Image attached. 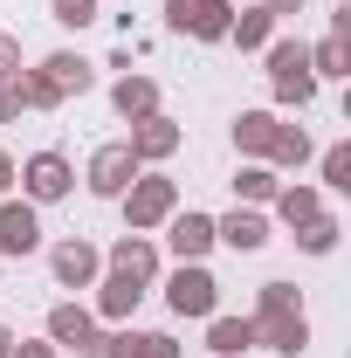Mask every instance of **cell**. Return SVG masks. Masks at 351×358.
Masks as SVG:
<instances>
[{"mask_svg": "<svg viewBox=\"0 0 351 358\" xmlns=\"http://www.w3.org/2000/svg\"><path fill=\"white\" fill-rule=\"evenodd\" d=\"M117 200H124V221H131L124 234H152V227H166V221L179 214V179H166V173H138Z\"/></svg>", "mask_w": 351, "mask_h": 358, "instance_id": "1", "label": "cell"}, {"mask_svg": "<svg viewBox=\"0 0 351 358\" xmlns=\"http://www.w3.org/2000/svg\"><path fill=\"white\" fill-rule=\"evenodd\" d=\"M262 55H268V90H275V103H296V110H303L310 96H317V76H310V42L275 35Z\"/></svg>", "mask_w": 351, "mask_h": 358, "instance_id": "2", "label": "cell"}, {"mask_svg": "<svg viewBox=\"0 0 351 358\" xmlns=\"http://www.w3.org/2000/svg\"><path fill=\"white\" fill-rule=\"evenodd\" d=\"M166 310L173 317H214L220 310V282L207 262H179L173 275H166Z\"/></svg>", "mask_w": 351, "mask_h": 358, "instance_id": "3", "label": "cell"}, {"mask_svg": "<svg viewBox=\"0 0 351 358\" xmlns=\"http://www.w3.org/2000/svg\"><path fill=\"white\" fill-rule=\"evenodd\" d=\"M14 179H21V200H28V207H48V200H69L76 166H69L62 152H35L28 166H14Z\"/></svg>", "mask_w": 351, "mask_h": 358, "instance_id": "4", "label": "cell"}, {"mask_svg": "<svg viewBox=\"0 0 351 358\" xmlns=\"http://www.w3.org/2000/svg\"><path fill=\"white\" fill-rule=\"evenodd\" d=\"M138 173H145V166L131 159V145L117 138V145H96V152H89V173H83V179H89V193H96V200H117Z\"/></svg>", "mask_w": 351, "mask_h": 358, "instance_id": "5", "label": "cell"}, {"mask_svg": "<svg viewBox=\"0 0 351 358\" xmlns=\"http://www.w3.org/2000/svg\"><path fill=\"white\" fill-rule=\"evenodd\" d=\"M48 268H55V282H62V289H89V282L103 275V255H96V241L69 234V241H55V248H48Z\"/></svg>", "mask_w": 351, "mask_h": 358, "instance_id": "6", "label": "cell"}, {"mask_svg": "<svg viewBox=\"0 0 351 358\" xmlns=\"http://www.w3.org/2000/svg\"><path fill=\"white\" fill-rule=\"evenodd\" d=\"M124 145H131L138 166H159V159H173L179 145H186V131H179L166 110H152V117H138V124H131V138H124Z\"/></svg>", "mask_w": 351, "mask_h": 358, "instance_id": "7", "label": "cell"}, {"mask_svg": "<svg viewBox=\"0 0 351 358\" xmlns=\"http://www.w3.org/2000/svg\"><path fill=\"white\" fill-rule=\"evenodd\" d=\"M42 248V214L28 207V200H0V255H35Z\"/></svg>", "mask_w": 351, "mask_h": 358, "instance_id": "8", "label": "cell"}, {"mask_svg": "<svg viewBox=\"0 0 351 358\" xmlns=\"http://www.w3.org/2000/svg\"><path fill=\"white\" fill-rule=\"evenodd\" d=\"M166 248H173L179 262H207L214 255V214H193V207L173 214L166 221Z\"/></svg>", "mask_w": 351, "mask_h": 358, "instance_id": "9", "label": "cell"}, {"mask_svg": "<svg viewBox=\"0 0 351 358\" xmlns=\"http://www.w3.org/2000/svg\"><path fill=\"white\" fill-rule=\"evenodd\" d=\"M214 248H234V255H255V248H268V221H262V207H234V214H220V221H214Z\"/></svg>", "mask_w": 351, "mask_h": 358, "instance_id": "10", "label": "cell"}, {"mask_svg": "<svg viewBox=\"0 0 351 358\" xmlns=\"http://www.w3.org/2000/svg\"><path fill=\"white\" fill-rule=\"evenodd\" d=\"M89 289H96V324H124V317L138 310V303H145V282H131V275H117V268H110V275H96V282H89Z\"/></svg>", "mask_w": 351, "mask_h": 358, "instance_id": "11", "label": "cell"}, {"mask_svg": "<svg viewBox=\"0 0 351 358\" xmlns=\"http://www.w3.org/2000/svg\"><path fill=\"white\" fill-rule=\"evenodd\" d=\"M35 76H42V83L55 90L62 103H69V96H83V90L96 83V69H89L76 48H55V55H42V69H35Z\"/></svg>", "mask_w": 351, "mask_h": 358, "instance_id": "12", "label": "cell"}, {"mask_svg": "<svg viewBox=\"0 0 351 358\" xmlns=\"http://www.w3.org/2000/svg\"><path fill=\"white\" fill-rule=\"evenodd\" d=\"M248 324H255V345H268V352H282V358L310 352V317L303 310H289V317H248Z\"/></svg>", "mask_w": 351, "mask_h": 358, "instance_id": "13", "label": "cell"}, {"mask_svg": "<svg viewBox=\"0 0 351 358\" xmlns=\"http://www.w3.org/2000/svg\"><path fill=\"white\" fill-rule=\"evenodd\" d=\"M110 268L152 289V282H159V248H152V234H117V241H110Z\"/></svg>", "mask_w": 351, "mask_h": 358, "instance_id": "14", "label": "cell"}, {"mask_svg": "<svg viewBox=\"0 0 351 358\" xmlns=\"http://www.w3.org/2000/svg\"><path fill=\"white\" fill-rule=\"evenodd\" d=\"M48 345H55V352H83V345H96V317H89L83 303H55V310H48Z\"/></svg>", "mask_w": 351, "mask_h": 358, "instance_id": "15", "label": "cell"}, {"mask_svg": "<svg viewBox=\"0 0 351 358\" xmlns=\"http://www.w3.org/2000/svg\"><path fill=\"white\" fill-rule=\"evenodd\" d=\"M96 345H103V358H186L166 331H110Z\"/></svg>", "mask_w": 351, "mask_h": 358, "instance_id": "16", "label": "cell"}, {"mask_svg": "<svg viewBox=\"0 0 351 358\" xmlns=\"http://www.w3.org/2000/svg\"><path fill=\"white\" fill-rule=\"evenodd\" d=\"M275 124H282L275 110H241V117H234V152H241V159H262V166H268Z\"/></svg>", "mask_w": 351, "mask_h": 358, "instance_id": "17", "label": "cell"}, {"mask_svg": "<svg viewBox=\"0 0 351 358\" xmlns=\"http://www.w3.org/2000/svg\"><path fill=\"white\" fill-rule=\"evenodd\" d=\"M275 28H282V21H275L262 0H255V7H234V21H227V42H234V48H268V42H275Z\"/></svg>", "mask_w": 351, "mask_h": 358, "instance_id": "18", "label": "cell"}, {"mask_svg": "<svg viewBox=\"0 0 351 358\" xmlns=\"http://www.w3.org/2000/svg\"><path fill=\"white\" fill-rule=\"evenodd\" d=\"M110 103H117L124 124H138V117L159 110V83H152V76H117V83H110Z\"/></svg>", "mask_w": 351, "mask_h": 358, "instance_id": "19", "label": "cell"}, {"mask_svg": "<svg viewBox=\"0 0 351 358\" xmlns=\"http://www.w3.org/2000/svg\"><path fill=\"white\" fill-rule=\"evenodd\" d=\"M248 345H255V324H248V317H207V352L214 358H241L248 352Z\"/></svg>", "mask_w": 351, "mask_h": 358, "instance_id": "20", "label": "cell"}, {"mask_svg": "<svg viewBox=\"0 0 351 358\" xmlns=\"http://www.w3.org/2000/svg\"><path fill=\"white\" fill-rule=\"evenodd\" d=\"M227 21H234V0H193V14H186L179 35H193V42H227Z\"/></svg>", "mask_w": 351, "mask_h": 358, "instance_id": "21", "label": "cell"}, {"mask_svg": "<svg viewBox=\"0 0 351 358\" xmlns=\"http://www.w3.org/2000/svg\"><path fill=\"white\" fill-rule=\"evenodd\" d=\"M268 207H275V221H282V227H303L310 214H324V193L296 179V186H275V200H268Z\"/></svg>", "mask_w": 351, "mask_h": 358, "instance_id": "22", "label": "cell"}, {"mask_svg": "<svg viewBox=\"0 0 351 358\" xmlns=\"http://www.w3.org/2000/svg\"><path fill=\"white\" fill-rule=\"evenodd\" d=\"M275 186H282V179H275V166L248 159V166L234 173V200H241V207H268V200H275Z\"/></svg>", "mask_w": 351, "mask_h": 358, "instance_id": "23", "label": "cell"}, {"mask_svg": "<svg viewBox=\"0 0 351 358\" xmlns=\"http://www.w3.org/2000/svg\"><path fill=\"white\" fill-rule=\"evenodd\" d=\"M289 234H296V248H303V255H331V248L345 241L338 214H310V221H303V227H289Z\"/></svg>", "mask_w": 351, "mask_h": 358, "instance_id": "24", "label": "cell"}, {"mask_svg": "<svg viewBox=\"0 0 351 358\" xmlns=\"http://www.w3.org/2000/svg\"><path fill=\"white\" fill-rule=\"evenodd\" d=\"M310 76H317V83H324V76H351V42L324 35V42L310 48Z\"/></svg>", "mask_w": 351, "mask_h": 358, "instance_id": "25", "label": "cell"}, {"mask_svg": "<svg viewBox=\"0 0 351 358\" xmlns=\"http://www.w3.org/2000/svg\"><path fill=\"white\" fill-rule=\"evenodd\" d=\"M303 159H310V131H303V124H275L268 166H303Z\"/></svg>", "mask_w": 351, "mask_h": 358, "instance_id": "26", "label": "cell"}, {"mask_svg": "<svg viewBox=\"0 0 351 358\" xmlns=\"http://www.w3.org/2000/svg\"><path fill=\"white\" fill-rule=\"evenodd\" d=\"M289 310H303L296 282H262V289H255V317H289Z\"/></svg>", "mask_w": 351, "mask_h": 358, "instance_id": "27", "label": "cell"}, {"mask_svg": "<svg viewBox=\"0 0 351 358\" xmlns=\"http://www.w3.org/2000/svg\"><path fill=\"white\" fill-rule=\"evenodd\" d=\"M317 173H324V186H338V193H351V145H331V152L317 159Z\"/></svg>", "mask_w": 351, "mask_h": 358, "instance_id": "28", "label": "cell"}, {"mask_svg": "<svg viewBox=\"0 0 351 358\" xmlns=\"http://www.w3.org/2000/svg\"><path fill=\"white\" fill-rule=\"evenodd\" d=\"M48 21H62V28H89V21H96V0H48Z\"/></svg>", "mask_w": 351, "mask_h": 358, "instance_id": "29", "label": "cell"}, {"mask_svg": "<svg viewBox=\"0 0 351 358\" xmlns=\"http://www.w3.org/2000/svg\"><path fill=\"white\" fill-rule=\"evenodd\" d=\"M21 110H28V103H21V76H7V83H0V124H14Z\"/></svg>", "mask_w": 351, "mask_h": 358, "instance_id": "30", "label": "cell"}, {"mask_svg": "<svg viewBox=\"0 0 351 358\" xmlns=\"http://www.w3.org/2000/svg\"><path fill=\"white\" fill-rule=\"evenodd\" d=\"M7 76H21V42L0 28V83H7Z\"/></svg>", "mask_w": 351, "mask_h": 358, "instance_id": "31", "label": "cell"}, {"mask_svg": "<svg viewBox=\"0 0 351 358\" xmlns=\"http://www.w3.org/2000/svg\"><path fill=\"white\" fill-rule=\"evenodd\" d=\"M7 358H62V352H55L48 338H14V352H7Z\"/></svg>", "mask_w": 351, "mask_h": 358, "instance_id": "32", "label": "cell"}, {"mask_svg": "<svg viewBox=\"0 0 351 358\" xmlns=\"http://www.w3.org/2000/svg\"><path fill=\"white\" fill-rule=\"evenodd\" d=\"M186 14H193V0H166V28H173V35L186 28Z\"/></svg>", "mask_w": 351, "mask_h": 358, "instance_id": "33", "label": "cell"}, {"mask_svg": "<svg viewBox=\"0 0 351 358\" xmlns=\"http://www.w3.org/2000/svg\"><path fill=\"white\" fill-rule=\"evenodd\" d=\"M268 14H275V21H289V14H296V7H303V0H262Z\"/></svg>", "mask_w": 351, "mask_h": 358, "instance_id": "34", "label": "cell"}, {"mask_svg": "<svg viewBox=\"0 0 351 358\" xmlns=\"http://www.w3.org/2000/svg\"><path fill=\"white\" fill-rule=\"evenodd\" d=\"M7 186H14V159H7V145H0V200H7Z\"/></svg>", "mask_w": 351, "mask_h": 358, "instance_id": "35", "label": "cell"}, {"mask_svg": "<svg viewBox=\"0 0 351 358\" xmlns=\"http://www.w3.org/2000/svg\"><path fill=\"white\" fill-rule=\"evenodd\" d=\"M7 352H14V331H7V324H0V358H7Z\"/></svg>", "mask_w": 351, "mask_h": 358, "instance_id": "36", "label": "cell"}]
</instances>
